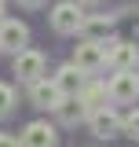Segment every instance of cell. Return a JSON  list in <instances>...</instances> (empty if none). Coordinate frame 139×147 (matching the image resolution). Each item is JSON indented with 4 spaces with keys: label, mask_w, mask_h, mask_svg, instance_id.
I'll return each mask as SVG.
<instances>
[{
    "label": "cell",
    "mask_w": 139,
    "mask_h": 147,
    "mask_svg": "<svg viewBox=\"0 0 139 147\" xmlns=\"http://www.w3.org/2000/svg\"><path fill=\"white\" fill-rule=\"evenodd\" d=\"M106 63L114 70H136L139 44H132V40H106Z\"/></svg>",
    "instance_id": "3957f363"
},
{
    "label": "cell",
    "mask_w": 139,
    "mask_h": 147,
    "mask_svg": "<svg viewBox=\"0 0 139 147\" xmlns=\"http://www.w3.org/2000/svg\"><path fill=\"white\" fill-rule=\"evenodd\" d=\"M81 22H84V11H81L73 0H62V4L51 11V26L59 30V33H77Z\"/></svg>",
    "instance_id": "8992f818"
},
{
    "label": "cell",
    "mask_w": 139,
    "mask_h": 147,
    "mask_svg": "<svg viewBox=\"0 0 139 147\" xmlns=\"http://www.w3.org/2000/svg\"><path fill=\"white\" fill-rule=\"evenodd\" d=\"M51 81L59 85V92H62V96H77V92H81V85H84V74L77 70L73 63H66V66H59V74H55Z\"/></svg>",
    "instance_id": "7c38bea8"
},
{
    "label": "cell",
    "mask_w": 139,
    "mask_h": 147,
    "mask_svg": "<svg viewBox=\"0 0 139 147\" xmlns=\"http://www.w3.org/2000/svg\"><path fill=\"white\" fill-rule=\"evenodd\" d=\"M0 22H4V0H0Z\"/></svg>",
    "instance_id": "e0dca14e"
},
{
    "label": "cell",
    "mask_w": 139,
    "mask_h": 147,
    "mask_svg": "<svg viewBox=\"0 0 139 147\" xmlns=\"http://www.w3.org/2000/svg\"><path fill=\"white\" fill-rule=\"evenodd\" d=\"M26 40H29L26 22H18V18H4L0 22V52H22Z\"/></svg>",
    "instance_id": "52a82bcc"
},
{
    "label": "cell",
    "mask_w": 139,
    "mask_h": 147,
    "mask_svg": "<svg viewBox=\"0 0 139 147\" xmlns=\"http://www.w3.org/2000/svg\"><path fill=\"white\" fill-rule=\"evenodd\" d=\"M88 125H92V136H99V140L121 136V114L103 107V110H95V114H88Z\"/></svg>",
    "instance_id": "5b68a950"
},
{
    "label": "cell",
    "mask_w": 139,
    "mask_h": 147,
    "mask_svg": "<svg viewBox=\"0 0 139 147\" xmlns=\"http://www.w3.org/2000/svg\"><path fill=\"white\" fill-rule=\"evenodd\" d=\"M29 99H33V107H40V110H55V103L62 99V92H59V85H55V81L40 77V81H33V85H29Z\"/></svg>",
    "instance_id": "ba28073f"
},
{
    "label": "cell",
    "mask_w": 139,
    "mask_h": 147,
    "mask_svg": "<svg viewBox=\"0 0 139 147\" xmlns=\"http://www.w3.org/2000/svg\"><path fill=\"white\" fill-rule=\"evenodd\" d=\"M22 4H40V0H22Z\"/></svg>",
    "instance_id": "ac0fdd59"
},
{
    "label": "cell",
    "mask_w": 139,
    "mask_h": 147,
    "mask_svg": "<svg viewBox=\"0 0 139 147\" xmlns=\"http://www.w3.org/2000/svg\"><path fill=\"white\" fill-rule=\"evenodd\" d=\"M18 147H55V129L48 121H29V125L22 129Z\"/></svg>",
    "instance_id": "9c48e42d"
},
{
    "label": "cell",
    "mask_w": 139,
    "mask_h": 147,
    "mask_svg": "<svg viewBox=\"0 0 139 147\" xmlns=\"http://www.w3.org/2000/svg\"><path fill=\"white\" fill-rule=\"evenodd\" d=\"M0 147H18L15 136H7V132H0Z\"/></svg>",
    "instance_id": "2e32d148"
},
{
    "label": "cell",
    "mask_w": 139,
    "mask_h": 147,
    "mask_svg": "<svg viewBox=\"0 0 139 147\" xmlns=\"http://www.w3.org/2000/svg\"><path fill=\"white\" fill-rule=\"evenodd\" d=\"M77 96H81V103H84V110H88V114H95V110H103V107H106V99H110V88H106L103 81H84Z\"/></svg>",
    "instance_id": "30bf717a"
},
{
    "label": "cell",
    "mask_w": 139,
    "mask_h": 147,
    "mask_svg": "<svg viewBox=\"0 0 139 147\" xmlns=\"http://www.w3.org/2000/svg\"><path fill=\"white\" fill-rule=\"evenodd\" d=\"M11 110H15V88L0 81V118H7Z\"/></svg>",
    "instance_id": "5bb4252c"
},
{
    "label": "cell",
    "mask_w": 139,
    "mask_h": 147,
    "mask_svg": "<svg viewBox=\"0 0 139 147\" xmlns=\"http://www.w3.org/2000/svg\"><path fill=\"white\" fill-rule=\"evenodd\" d=\"M73 66L81 74H95L106 66V44L99 40H84V44H77L73 48Z\"/></svg>",
    "instance_id": "6da1fadb"
},
{
    "label": "cell",
    "mask_w": 139,
    "mask_h": 147,
    "mask_svg": "<svg viewBox=\"0 0 139 147\" xmlns=\"http://www.w3.org/2000/svg\"><path fill=\"white\" fill-rule=\"evenodd\" d=\"M114 30V18L110 15H88L84 22H81V33H84V40H99L103 44V37Z\"/></svg>",
    "instance_id": "4fadbf2b"
},
{
    "label": "cell",
    "mask_w": 139,
    "mask_h": 147,
    "mask_svg": "<svg viewBox=\"0 0 139 147\" xmlns=\"http://www.w3.org/2000/svg\"><path fill=\"white\" fill-rule=\"evenodd\" d=\"M110 99L114 103H136V96H139V77L132 70H117L114 77H110Z\"/></svg>",
    "instance_id": "277c9868"
},
{
    "label": "cell",
    "mask_w": 139,
    "mask_h": 147,
    "mask_svg": "<svg viewBox=\"0 0 139 147\" xmlns=\"http://www.w3.org/2000/svg\"><path fill=\"white\" fill-rule=\"evenodd\" d=\"M88 4H92V0H88Z\"/></svg>",
    "instance_id": "d6986e66"
},
{
    "label": "cell",
    "mask_w": 139,
    "mask_h": 147,
    "mask_svg": "<svg viewBox=\"0 0 139 147\" xmlns=\"http://www.w3.org/2000/svg\"><path fill=\"white\" fill-rule=\"evenodd\" d=\"M44 70H48V59H44L40 52H29V48L15 52V74H18V81L33 85V81L44 77Z\"/></svg>",
    "instance_id": "7a4b0ae2"
},
{
    "label": "cell",
    "mask_w": 139,
    "mask_h": 147,
    "mask_svg": "<svg viewBox=\"0 0 139 147\" xmlns=\"http://www.w3.org/2000/svg\"><path fill=\"white\" fill-rule=\"evenodd\" d=\"M121 132H124V136H132V140H139V110H132V114H124V118H121Z\"/></svg>",
    "instance_id": "9a60e30c"
},
{
    "label": "cell",
    "mask_w": 139,
    "mask_h": 147,
    "mask_svg": "<svg viewBox=\"0 0 139 147\" xmlns=\"http://www.w3.org/2000/svg\"><path fill=\"white\" fill-rule=\"evenodd\" d=\"M55 114H59V121H62V125H77L81 118H88L81 96H62V99L55 103Z\"/></svg>",
    "instance_id": "8fae6325"
}]
</instances>
